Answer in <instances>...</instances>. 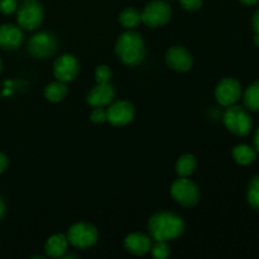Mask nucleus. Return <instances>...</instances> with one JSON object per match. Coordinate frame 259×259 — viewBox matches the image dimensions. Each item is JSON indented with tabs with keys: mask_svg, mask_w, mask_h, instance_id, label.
Masks as SVG:
<instances>
[{
	"mask_svg": "<svg viewBox=\"0 0 259 259\" xmlns=\"http://www.w3.org/2000/svg\"><path fill=\"white\" fill-rule=\"evenodd\" d=\"M148 232L151 239L156 242H169L181 237L185 232V223L175 212H157L149 219Z\"/></svg>",
	"mask_w": 259,
	"mask_h": 259,
	"instance_id": "nucleus-1",
	"label": "nucleus"
},
{
	"mask_svg": "<svg viewBox=\"0 0 259 259\" xmlns=\"http://www.w3.org/2000/svg\"><path fill=\"white\" fill-rule=\"evenodd\" d=\"M115 53L121 63L129 67H136L141 65L146 57V43L138 32L128 29L116 39Z\"/></svg>",
	"mask_w": 259,
	"mask_h": 259,
	"instance_id": "nucleus-2",
	"label": "nucleus"
},
{
	"mask_svg": "<svg viewBox=\"0 0 259 259\" xmlns=\"http://www.w3.org/2000/svg\"><path fill=\"white\" fill-rule=\"evenodd\" d=\"M224 125L230 133L238 137H245L253 128V119L247 108L239 105H230L223 115Z\"/></svg>",
	"mask_w": 259,
	"mask_h": 259,
	"instance_id": "nucleus-3",
	"label": "nucleus"
},
{
	"mask_svg": "<svg viewBox=\"0 0 259 259\" xmlns=\"http://www.w3.org/2000/svg\"><path fill=\"white\" fill-rule=\"evenodd\" d=\"M17 10V22L22 29L34 30L42 24L45 12L37 0H25Z\"/></svg>",
	"mask_w": 259,
	"mask_h": 259,
	"instance_id": "nucleus-4",
	"label": "nucleus"
},
{
	"mask_svg": "<svg viewBox=\"0 0 259 259\" xmlns=\"http://www.w3.org/2000/svg\"><path fill=\"white\" fill-rule=\"evenodd\" d=\"M68 243L78 249H89L99 240V232L90 223H76L67 232Z\"/></svg>",
	"mask_w": 259,
	"mask_h": 259,
	"instance_id": "nucleus-5",
	"label": "nucleus"
},
{
	"mask_svg": "<svg viewBox=\"0 0 259 259\" xmlns=\"http://www.w3.org/2000/svg\"><path fill=\"white\" fill-rule=\"evenodd\" d=\"M172 9L164 0H153L144 7L141 13L142 22L149 28H159L169 22Z\"/></svg>",
	"mask_w": 259,
	"mask_h": 259,
	"instance_id": "nucleus-6",
	"label": "nucleus"
},
{
	"mask_svg": "<svg viewBox=\"0 0 259 259\" xmlns=\"http://www.w3.org/2000/svg\"><path fill=\"white\" fill-rule=\"evenodd\" d=\"M171 195L180 205L190 207L199 202L200 190L194 181L187 177H180L172 184Z\"/></svg>",
	"mask_w": 259,
	"mask_h": 259,
	"instance_id": "nucleus-7",
	"label": "nucleus"
},
{
	"mask_svg": "<svg viewBox=\"0 0 259 259\" xmlns=\"http://www.w3.org/2000/svg\"><path fill=\"white\" fill-rule=\"evenodd\" d=\"M28 52L39 60L51 57L57 50V39L51 32H39L28 40Z\"/></svg>",
	"mask_w": 259,
	"mask_h": 259,
	"instance_id": "nucleus-8",
	"label": "nucleus"
},
{
	"mask_svg": "<svg viewBox=\"0 0 259 259\" xmlns=\"http://www.w3.org/2000/svg\"><path fill=\"white\" fill-rule=\"evenodd\" d=\"M243 91L239 81L234 77H225L220 81L215 89V99L224 108L234 105L242 98Z\"/></svg>",
	"mask_w": 259,
	"mask_h": 259,
	"instance_id": "nucleus-9",
	"label": "nucleus"
},
{
	"mask_svg": "<svg viewBox=\"0 0 259 259\" xmlns=\"http://www.w3.org/2000/svg\"><path fill=\"white\" fill-rule=\"evenodd\" d=\"M136 115V109L132 103L128 100H119L114 104H110V106L106 110V116L108 121L113 126L121 128L131 123Z\"/></svg>",
	"mask_w": 259,
	"mask_h": 259,
	"instance_id": "nucleus-10",
	"label": "nucleus"
},
{
	"mask_svg": "<svg viewBox=\"0 0 259 259\" xmlns=\"http://www.w3.org/2000/svg\"><path fill=\"white\" fill-rule=\"evenodd\" d=\"M78 72H80V65L75 56L65 53L56 58L53 65V75L58 81L65 83L71 82L77 77Z\"/></svg>",
	"mask_w": 259,
	"mask_h": 259,
	"instance_id": "nucleus-11",
	"label": "nucleus"
},
{
	"mask_svg": "<svg viewBox=\"0 0 259 259\" xmlns=\"http://www.w3.org/2000/svg\"><path fill=\"white\" fill-rule=\"evenodd\" d=\"M166 63L171 70L177 72H186L194 65V57L182 46H174L166 53Z\"/></svg>",
	"mask_w": 259,
	"mask_h": 259,
	"instance_id": "nucleus-12",
	"label": "nucleus"
},
{
	"mask_svg": "<svg viewBox=\"0 0 259 259\" xmlns=\"http://www.w3.org/2000/svg\"><path fill=\"white\" fill-rule=\"evenodd\" d=\"M114 98H115V90L110 82L96 83L95 88L91 89L90 93L88 94L86 100L93 108H105L113 103Z\"/></svg>",
	"mask_w": 259,
	"mask_h": 259,
	"instance_id": "nucleus-13",
	"label": "nucleus"
},
{
	"mask_svg": "<svg viewBox=\"0 0 259 259\" xmlns=\"http://www.w3.org/2000/svg\"><path fill=\"white\" fill-rule=\"evenodd\" d=\"M24 40L22 28L14 24L0 25V48L7 51L17 50Z\"/></svg>",
	"mask_w": 259,
	"mask_h": 259,
	"instance_id": "nucleus-14",
	"label": "nucleus"
},
{
	"mask_svg": "<svg viewBox=\"0 0 259 259\" xmlns=\"http://www.w3.org/2000/svg\"><path fill=\"white\" fill-rule=\"evenodd\" d=\"M151 247V237L143 234V233H132V234L126 235L124 239V248L126 249V252L133 255H138V257L149 253Z\"/></svg>",
	"mask_w": 259,
	"mask_h": 259,
	"instance_id": "nucleus-15",
	"label": "nucleus"
},
{
	"mask_svg": "<svg viewBox=\"0 0 259 259\" xmlns=\"http://www.w3.org/2000/svg\"><path fill=\"white\" fill-rule=\"evenodd\" d=\"M68 248L67 235L65 234H53L47 239L45 244L46 254L51 258H61L65 255Z\"/></svg>",
	"mask_w": 259,
	"mask_h": 259,
	"instance_id": "nucleus-16",
	"label": "nucleus"
},
{
	"mask_svg": "<svg viewBox=\"0 0 259 259\" xmlns=\"http://www.w3.org/2000/svg\"><path fill=\"white\" fill-rule=\"evenodd\" d=\"M257 154L254 147H250L248 144H238L232 151L233 158L240 166H248L253 163L257 159Z\"/></svg>",
	"mask_w": 259,
	"mask_h": 259,
	"instance_id": "nucleus-17",
	"label": "nucleus"
},
{
	"mask_svg": "<svg viewBox=\"0 0 259 259\" xmlns=\"http://www.w3.org/2000/svg\"><path fill=\"white\" fill-rule=\"evenodd\" d=\"M68 93V88L65 82L55 81V82L48 83L45 88V98L51 103H60L66 98Z\"/></svg>",
	"mask_w": 259,
	"mask_h": 259,
	"instance_id": "nucleus-18",
	"label": "nucleus"
},
{
	"mask_svg": "<svg viewBox=\"0 0 259 259\" xmlns=\"http://www.w3.org/2000/svg\"><path fill=\"white\" fill-rule=\"evenodd\" d=\"M242 96L243 103L248 110L259 113V80L250 83Z\"/></svg>",
	"mask_w": 259,
	"mask_h": 259,
	"instance_id": "nucleus-19",
	"label": "nucleus"
},
{
	"mask_svg": "<svg viewBox=\"0 0 259 259\" xmlns=\"http://www.w3.org/2000/svg\"><path fill=\"white\" fill-rule=\"evenodd\" d=\"M196 158L192 154H184L176 162V174L179 177H190L196 169Z\"/></svg>",
	"mask_w": 259,
	"mask_h": 259,
	"instance_id": "nucleus-20",
	"label": "nucleus"
},
{
	"mask_svg": "<svg viewBox=\"0 0 259 259\" xmlns=\"http://www.w3.org/2000/svg\"><path fill=\"white\" fill-rule=\"evenodd\" d=\"M119 22L126 29H133L142 22L141 13L134 8H126L119 15Z\"/></svg>",
	"mask_w": 259,
	"mask_h": 259,
	"instance_id": "nucleus-21",
	"label": "nucleus"
},
{
	"mask_svg": "<svg viewBox=\"0 0 259 259\" xmlns=\"http://www.w3.org/2000/svg\"><path fill=\"white\" fill-rule=\"evenodd\" d=\"M247 201L253 210L259 212V175L253 177L248 184Z\"/></svg>",
	"mask_w": 259,
	"mask_h": 259,
	"instance_id": "nucleus-22",
	"label": "nucleus"
},
{
	"mask_svg": "<svg viewBox=\"0 0 259 259\" xmlns=\"http://www.w3.org/2000/svg\"><path fill=\"white\" fill-rule=\"evenodd\" d=\"M152 257L156 259H166L171 254V248H169L168 242H156V244L152 245L151 250Z\"/></svg>",
	"mask_w": 259,
	"mask_h": 259,
	"instance_id": "nucleus-23",
	"label": "nucleus"
},
{
	"mask_svg": "<svg viewBox=\"0 0 259 259\" xmlns=\"http://www.w3.org/2000/svg\"><path fill=\"white\" fill-rule=\"evenodd\" d=\"M111 77H113V72H111V70L109 66L100 65L96 67V70H95L96 83H108V82H110Z\"/></svg>",
	"mask_w": 259,
	"mask_h": 259,
	"instance_id": "nucleus-24",
	"label": "nucleus"
},
{
	"mask_svg": "<svg viewBox=\"0 0 259 259\" xmlns=\"http://www.w3.org/2000/svg\"><path fill=\"white\" fill-rule=\"evenodd\" d=\"M18 2L17 0H0V12L5 15H10L17 12Z\"/></svg>",
	"mask_w": 259,
	"mask_h": 259,
	"instance_id": "nucleus-25",
	"label": "nucleus"
},
{
	"mask_svg": "<svg viewBox=\"0 0 259 259\" xmlns=\"http://www.w3.org/2000/svg\"><path fill=\"white\" fill-rule=\"evenodd\" d=\"M90 119L93 123L95 124H103L108 121V116H106V110L104 108H94L91 111Z\"/></svg>",
	"mask_w": 259,
	"mask_h": 259,
	"instance_id": "nucleus-26",
	"label": "nucleus"
},
{
	"mask_svg": "<svg viewBox=\"0 0 259 259\" xmlns=\"http://www.w3.org/2000/svg\"><path fill=\"white\" fill-rule=\"evenodd\" d=\"M182 8L189 12H196L202 7V0H180Z\"/></svg>",
	"mask_w": 259,
	"mask_h": 259,
	"instance_id": "nucleus-27",
	"label": "nucleus"
},
{
	"mask_svg": "<svg viewBox=\"0 0 259 259\" xmlns=\"http://www.w3.org/2000/svg\"><path fill=\"white\" fill-rule=\"evenodd\" d=\"M8 166H9V158H8L7 154L0 152V175L7 171Z\"/></svg>",
	"mask_w": 259,
	"mask_h": 259,
	"instance_id": "nucleus-28",
	"label": "nucleus"
},
{
	"mask_svg": "<svg viewBox=\"0 0 259 259\" xmlns=\"http://www.w3.org/2000/svg\"><path fill=\"white\" fill-rule=\"evenodd\" d=\"M252 28H253V30H254V33H258L259 34V8L255 10L254 14H253Z\"/></svg>",
	"mask_w": 259,
	"mask_h": 259,
	"instance_id": "nucleus-29",
	"label": "nucleus"
},
{
	"mask_svg": "<svg viewBox=\"0 0 259 259\" xmlns=\"http://www.w3.org/2000/svg\"><path fill=\"white\" fill-rule=\"evenodd\" d=\"M253 146H254V149L257 151V153L259 154V126L257 128L254 133V138H253Z\"/></svg>",
	"mask_w": 259,
	"mask_h": 259,
	"instance_id": "nucleus-30",
	"label": "nucleus"
},
{
	"mask_svg": "<svg viewBox=\"0 0 259 259\" xmlns=\"http://www.w3.org/2000/svg\"><path fill=\"white\" fill-rule=\"evenodd\" d=\"M4 214H5V204H4V200H3L2 196H0V220L3 219Z\"/></svg>",
	"mask_w": 259,
	"mask_h": 259,
	"instance_id": "nucleus-31",
	"label": "nucleus"
},
{
	"mask_svg": "<svg viewBox=\"0 0 259 259\" xmlns=\"http://www.w3.org/2000/svg\"><path fill=\"white\" fill-rule=\"evenodd\" d=\"M239 2L242 3V4L248 5V7H250V5H255V4H258L259 0H239Z\"/></svg>",
	"mask_w": 259,
	"mask_h": 259,
	"instance_id": "nucleus-32",
	"label": "nucleus"
},
{
	"mask_svg": "<svg viewBox=\"0 0 259 259\" xmlns=\"http://www.w3.org/2000/svg\"><path fill=\"white\" fill-rule=\"evenodd\" d=\"M253 42H254V45L259 47V34L258 33H254V38H253Z\"/></svg>",
	"mask_w": 259,
	"mask_h": 259,
	"instance_id": "nucleus-33",
	"label": "nucleus"
},
{
	"mask_svg": "<svg viewBox=\"0 0 259 259\" xmlns=\"http://www.w3.org/2000/svg\"><path fill=\"white\" fill-rule=\"evenodd\" d=\"M3 70V62H2V58H0V72H2Z\"/></svg>",
	"mask_w": 259,
	"mask_h": 259,
	"instance_id": "nucleus-34",
	"label": "nucleus"
},
{
	"mask_svg": "<svg viewBox=\"0 0 259 259\" xmlns=\"http://www.w3.org/2000/svg\"><path fill=\"white\" fill-rule=\"evenodd\" d=\"M164 2H168V0H164Z\"/></svg>",
	"mask_w": 259,
	"mask_h": 259,
	"instance_id": "nucleus-35",
	"label": "nucleus"
}]
</instances>
